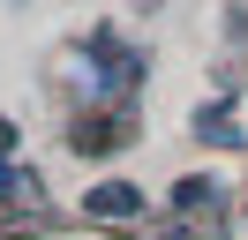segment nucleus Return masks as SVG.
<instances>
[{"label": "nucleus", "mask_w": 248, "mask_h": 240, "mask_svg": "<svg viewBox=\"0 0 248 240\" xmlns=\"http://www.w3.org/2000/svg\"><path fill=\"white\" fill-rule=\"evenodd\" d=\"M83 210H91V218H136V210H143V188H128V180H98V188L83 195Z\"/></svg>", "instance_id": "nucleus-1"}, {"label": "nucleus", "mask_w": 248, "mask_h": 240, "mask_svg": "<svg viewBox=\"0 0 248 240\" xmlns=\"http://www.w3.org/2000/svg\"><path fill=\"white\" fill-rule=\"evenodd\" d=\"M91 53H98V68H106V90H128V83H136V53H121V45H113V30H98V38H91Z\"/></svg>", "instance_id": "nucleus-2"}, {"label": "nucleus", "mask_w": 248, "mask_h": 240, "mask_svg": "<svg viewBox=\"0 0 248 240\" xmlns=\"http://www.w3.org/2000/svg\"><path fill=\"white\" fill-rule=\"evenodd\" d=\"M218 195H226L218 180H181V188H173V203H181V210H211Z\"/></svg>", "instance_id": "nucleus-3"}, {"label": "nucleus", "mask_w": 248, "mask_h": 240, "mask_svg": "<svg viewBox=\"0 0 248 240\" xmlns=\"http://www.w3.org/2000/svg\"><path fill=\"white\" fill-rule=\"evenodd\" d=\"M203 135H211V143H241V135H233V113H226V105H203Z\"/></svg>", "instance_id": "nucleus-4"}, {"label": "nucleus", "mask_w": 248, "mask_h": 240, "mask_svg": "<svg viewBox=\"0 0 248 240\" xmlns=\"http://www.w3.org/2000/svg\"><path fill=\"white\" fill-rule=\"evenodd\" d=\"M8 150H16V120H0V158H8Z\"/></svg>", "instance_id": "nucleus-5"}, {"label": "nucleus", "mask_w": 248, "mask_h": 240, "mask_svg": "<svg viewBox=\"0 0 248 240\" xmlns=\"http://www.w3.org/2000/svg\"><path fill=\"white\" fill-rule=\"evenodd\" d=\"M166 240H188V233H166Z\"/></svg>", "instance_id": "nucleus-6"}]
</instances>
